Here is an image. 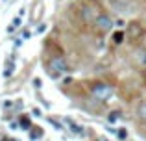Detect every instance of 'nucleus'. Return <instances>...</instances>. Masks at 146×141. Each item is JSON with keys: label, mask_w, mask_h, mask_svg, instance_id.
I'll list each match as a JSON object with an SVG mask.
<instances>
[{"label": "nucleus", "mask_w": 146, "mask_h": 141, "mask_svg": "<svg viewBox=\"0 0 146 141\" xmlns=\"http://www.w3.org/2000/svg\"><path fill=\"white\" fill-rule=\"evenodd\" d=\"M91 93H93V97L98 98V100H107V98L113 95V87H111L109 84L98 82V84H94V86L91 87Z\"/></svg>", "instance_id": "1"}, {"label": "nucleus", "mask_w": 146, "mask_h": 141, "mask_svg": "<svg viewBox=\"0 0 146 141\" xmlns=\"http://www.w3.org/2000/svg\"><path fill=\"white\" fill-rule=\"evenodd\" d=\"M109 4L117 13H122V15H129L135 11V6L129 0H109Z\"/></svg>", "instance_id": "2"}, {"label": "nucleus", "mask_w": 146, "mask_h": 141, "mask_svg": "<svg viewBox=\"0 0 146 141\" xmlns=\"http://www.w3.org/2000/svg\"><path fill=\"white\" fill-rule=\"evenodd\" d=\"M50 71L54 72V74H67L68 72V63L65 58H61V56H57V58H54L52 61H50Z\"/></svg>", "instance_id": "3"}, {"label": "nucleus", "mask_w": 146, "mask_h": 141, "mask_svg": "<svg viewBox=\"0 0 146 141\" xmlns=\"http://www.w3.org/2000/svg\"><path fill=\"white\" fill-rule=\"evenodd\" d=\"M94 26L100 30V32H109L111 28H113V21H111V17L109 15H106V13H100L96 19H94Z\"/></svg>", "instance_id": "4"}, {"label": "nucleus", "mask_w": 146, "mask_h": 141, "mask_svg": "<svg viewBox=\"0 0 146 141\" xmlns=\"http://www.w3.org/2000/svg\"><path fill=\"white\" fill-rule=\"evenodd\" d=\"M143 33H144V28L139 24V22H133V24H129V28H128V35L131 37V41L141 39V37H143Z\"/></svg>", "instance_id": "5"}, {"label": "nucleus", "mask_w": 146, "mask_h": 141, "mask_svg": "<svg viewBox=\"0 0 146 141\" xmlns=\"http://www.w3.org/2000/svg\"><path fill=\"white\" fill-rule=\"evenodd\" d=\"M82 17H83V21H93V19H96L98 15H94V7L85 6L82 9Z\"/></svg>", "instance_id": "6"}, {"label": "nucleus", "mask_w": 146, "mask_h": 141, "mask_svg": "<svg viewBox=\"0 0 146 141\" xmlns=\"http://www.w3.org/2000/svg\"><path fill=\"white\" fill-rule=\"evenodd\" d=\"M113 43H115V45L124 43V32H115V33H113Z\"/></svg>", "instance_id": "7"}, {"label": "nucleus", "mask_w": 146, "mask_h": 141, "mask_svg": "<svg viewBox=\"0 0 146 141\" xmlns=\"http://www.w3.org/2000/svg\"><path fill=\"white\" fill-rule=\"evenodd\" d=\"M137 112H139V117H141V119H146V100H143L139 104V110H137Z\"/></svg>", "instance_id": "8"}, {"label": "nucleus", "mask_w": 146, "mask_h": 141, "mask_svg": "<svg viewBox=\"0 0 146 141\" xmlns=\"http://www.w3.org/2000/svg\"><path fill=\"white\" fill-rule=\"evenodd\" d=\"M137 59H139V63H141V65H146V48L139 50V56H137Z\"/></svg>", "instance_id": "9"}, {"label": "nucleus", "mask_w": 146, "mask_h": 141, "mask_svg": "<svg viewBox=\"0 0 146 141\" xmlns=\"http://www.w3.org/2000/svg\"><path fill=\"white\" fill-rule=\"evenodd\" d=\"M117 119H120V112H111V115H109V121H111V123H115Z\"/></svg>", "instance_id": "10"}, {"label": "nucleus", "mask_w": 146, "mask_h": 141, "mask_svg": "<svg viewBox=\"0 0 146 141\" xmlns=\"http://www.w3.org/2000/svg\"><path fill=\"white\" fill-rule=\"evenodd\" d=\"M11 72H13V65H9V67H7L4 74H6V76H11Z\"/></svg>", "instance_id": "11"}, {"label": "nucleus", "mask_w": 146, "mask_h": 141, "mask_svg": "<svg viewBox=\"0 0 146 141\" xmlns=\"http://www.w3.org/2000/svg\"><path fill=\"white\" fill-rule=\"evenodd\" d=\"M33 84H35V87H37V89L41 87V80H39V78H35V80H33Z\"/></svg>", "instance_id": "12"}]
</instances>
